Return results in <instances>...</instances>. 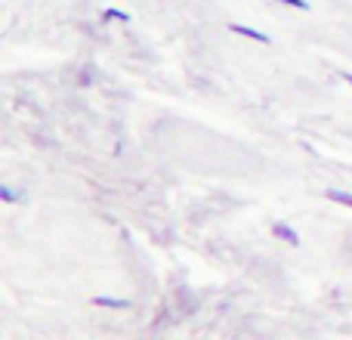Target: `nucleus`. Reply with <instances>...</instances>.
Listing matches in <instances>:
<instances>
[{"instance_id":"nucleus-1","label":"nucleus","mask_w":352,"mask_h":340,"mask_svg":"<svg viewBox=\"0 0 352 340\" xmlns=\"http://www.w3.org/2000/svg\"><path fill=\"white\" fill-rule=\"evenodd\" d=\"M272 235L278 238V242H285V244H294V248H297L300 244V235H297V229H294V226H287V223H272Z\"/></svg>"},{"instance_id":"nucleus-5","label":"nucleus","mask_w":352,"mask_h":340,"mask_svg":"<svg viewBox=\"0 0 352 340\" xmlns=\"http://www.w3.org/2000/svg\"><path fill=\"white\" fill-rule=\"evenodd\" d=\"M328 201H334V204H343V207H352V192H340V189H328Z\"/></svg>"},{"instance_id":"nucleus-6","label":"nucleus","mask_w":352,"mask_h":340,"mask_svg":"<svg viewBox=\"0 0 352 340\" xmlns=\"http://www.w3.org/2000/svg\"><path fill=\"white\" fill-rule=\"evenodd\" d=\"M0 201H6V204H16V201H22V195H19L12 186H6V182H3V186H0Z\"/></svg>"},{"instance_id":"nucleus-2","label":"nucleus","mask_w":352,"mask_h":340,"mask_svg":"<svg viewBox=\"0 0 352 340\" xmlns=\"http://www.w3.org/2000/svg\"><path fill=\"white\" fill-rule=\"evenodd\" d=\"M235 34H241V37H248V41H256V43H272L269 41V34L266 31H256V28H250V25H241V22H232L229 25Z\"/></svg>"},{"instance_id":"nucleus-4","label":"nucleus","mask_w":352,"mask_h":340,"mask_svg":"<svg viewBox=\"0 0 352 340\" xmlns=\"http://www.w3.org/2000/svg\"><path fill=\"white\" fill-rule=\"evenodd\" d=\"M102 22H130L127 10H118V6H105L102 10Z\"/></svg>"},{"instance_id":"nucleus-7","label":"nucleus","mask_w":352,"mask_h":340,"mask_svg":"<svg viewBox=\"0 0 352 340\" xmlns=\"http://www.w3.org/2000/svg\"><path fill=\"white\" fill-rule=\"evenodd\" d=\"M278 3H285V6H294V10H309V0H278Z\"/></svg>"},{"instance_id":"nucleus-8","label":"nucleus","mask_w":352,"mask_h":340,"mask_svg":"<svg viewBox=\"0 0 352 340\" xmlns=\"http://www.w3.org/2000/svg\"><path fill=\"white\" fill-rule=\"evenodd\" d=\"M343 78H346V84L352 87V72H349V74H343Z\"/></svg>"},{"instance_id":"nucleus-3","label":"nucleus","mask_w":352,"mask_h":340,"mask_svg":"<svg viewBox=\"0 0 352 340\" xmlns=\"http://www.w3.org/2000/svg\"><path fill=\"white\" fill-rule=\"evenodd\" d=\"M93 306H102V310H130V300L127 297H109V294H99L93 297Z\"/></svg>"}]
</instances>
